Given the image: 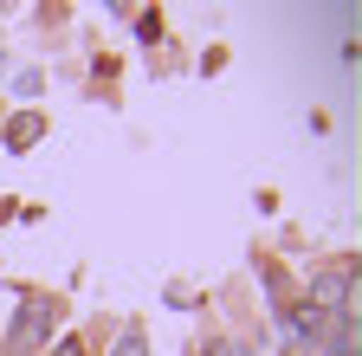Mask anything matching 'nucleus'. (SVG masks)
<instances>
[{
    "label": "nucleus",
    "instance_id": "1",
    "mask_svg": "<svg viewBox=\"0 0 362 356\" xmlns=\"http://www.w3.org/2000/svg\"><path fill=\"white\" fill-rule=\"evenodd\" d=\"M52 331H59V298H26L13 311V350L20 356H39V350H52Z\"/></svg>",
    "mask_w": 362,
    "mask_h": 356
},
{
    "label": "nucleus",
    "instance_id": "2",
    "mask_svg": "<svg viewBox=\"0 0 362 356\" xmlns=\"http://www.w3.org/2000/svg\"><path fill=\"white\" fill-rule=\"evenodd\" d=\"M279 324H285L291 350H304V356H317V350H330V343H337V318H324V311L304 304V298H291V304L279 311Z\"/></svg>",
    "mask_w": 362,
    "mask_h": 356
},
{
    "label": "nucleus",
    "instance_id": "3",
    "mask_svg": "<svg viewBox=\"0 0 362 356\" xmlns=\"http://www.w3.org/2000/svg\"><path fill=\"white\" fill-rule=\"evenodd\" d=\"M33 137H39V117H20V123H7V149H33Z\"/></svg>",
    "mask_w": 362,
    "mask_h": 356
},
{
    "label": "nucleus",
    "instance_id": "4",
    "mask_svg": "<svg viewBox=\"0 0 362 356\" xmlns=\"http://www.w3.org/2000/svg\"><path fill=\"white\" fill-rule=\"evenodd\" d=\"M110 356H143V324H123L117 343H110Z\"/></svg>",
    "mask_w": 362,
    "mask_h": 356
},
{
    "label": "nucleus",
    "instance_id": "5",
    "mask_svg": "<svg viewBox=\"0 0 362 356\" xmlns=\"http://www.w3.org/2000/svg\"><path fill=\"white\" fill-rule=\"evenodd\" d=\"M194 356H259V350H246V343H194Z\"/></svg>",
    "mask_w": 362,
    "mask_h": 356
},
{
    "label": "nucleus",
    "instance_id": "6",
    "mask_svg": "<svg viewBox=\"0 0 362 356\" xmlns=\"http://www.w3.org/2000/svg\"><path fill=\"white\" fill-rule=\"evenodd\" d=\"M0 65H7V52H0Z\"/></svg>",
    "mask_w": 362,
    "mask_h": 356
}]
</instances>
